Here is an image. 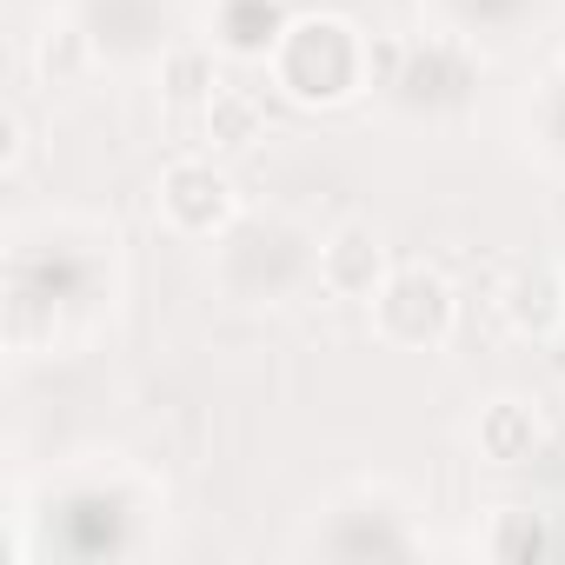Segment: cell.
Listing matches in <instances>:
<instances>
[{"instance_id":"6da1fadb","label":"cell","mask_w":565,"mask_h":565,"mask_svg":"<svg viewBox=\"0 0 565 565\" xmlns=\"http://www.w3.org/2000/svg\"><path fill=\"white\" fill-rule=\"evenodd\" d=\"M452 287H446V273L433 266H393V279L380 287L373 300V327L386 347H406V353H433L446 347L452 333Z\"/></svg>"},{"instance_id":"7a4b0ae2","label":"cell","mask_w":565,"mask_h":565,"mask_svg":"<svg viewBox=\"0 0 565 565\" xmlns=\"http://www.w3.org/2000/svg\"><path fill=\"white\" fill-rule=\"evenodd\" d=\"M160 220L186 239H213L233 220V180L206 160H173L160 180Z\"/></svg>"},{"instance_id":"3957f363","label":"cell","mask_w":565,"mask_h":565,"mask_svg":"<svg viewBox=\"0 0 565 565\" xmlns=\"http://www.w3.org/2000/svg\"><path fill=\"white\" fill-rule=\"evenodd\" d=\"M386 279H393V259H386V239L366 220H347L320 239V287L333 300H380Z\"/></svg>"},{"instance_id":"277c9868","label":"cell","mask_w":565,"mask_h":565,"mask_svg":"<svg viewBox=\"0 0 565 565\" xmlns=\"http://www.w3.org/2000/svg\"><path fill=\"white\" fill-rule=\"evenodd\" d=\"M539 413L525 406V399H492L486 413H479V452L492 459V466H525L532 452H539Z\"/></svg>"},{"instance_id":"5b68a950","label":"cell","mask_w":565,"mask_h":565,"mask_svg":"<svg viewBox=\"0 0 565 565\" xmlns=\"http://www.w3.org/2000/svg\"><path fill=\"white\" fill-rule=\"evenodd\" d=\"M505 320L519 327V333H532V340H545V333H558L565 327V287H558V273H519L512 287H505Z\"/></svg>"},{"instance_id":"8992f818","label":"cell","mask_w":565,"mask_h":565,"mask_svg":"<svg viewBox=\"0 0 565 565\" xmlns=\"http://www.w3.org/2000/svg\"><path fill=\"white\" fill-rule=\"evenodd\" d=\"M259 134H266V107H259L246 87H220V94L206 100V140H213L220 153H246Z\"/></svg>"},{"instance_id":"52a82bcc","label":"cell","mask_w":565,"mask_h":565,"mask_svg":"<svg viewBox=\"0 0 565 565\" xmlns=\"http://www.w3.org/2000/svg\"><path fill=\"white\" fill-rule=\"evenodd\" d=\"M34 61H41V74L61 87V81H74V74L87 67V34H81L74 21H47V34H41Z\"/></svg>"},{"instance_id":"ba28073f","label":"cell","mask_w":565,"mask_h":565,"mask_svg":"<svg viewBox=\"0 0 565 565\" xmlns=\"http://www.w3.org/2000/svg\"><path fill=\"white\" fill-rule=\"evenodd\" d=\"M167 94H173V100H200V107H206V100L220 94L213 61H206V54H173V61H167Z\"/></svg>"},{"instance_id":"9c48e42d","label":"cell","mask_w":565,"mask_h":565,"mask_svg":"<svg viewBox=\"0 0 565 565\" xmlns=\"http://www.w3.org/2000/svg\"><path fill=\"white\" fill-rule=\"evenodd\" d=\"M21 153H28V120L8 107V167H21Z\"/></svg>"}]
</instances>
